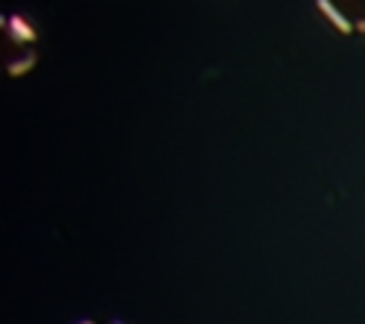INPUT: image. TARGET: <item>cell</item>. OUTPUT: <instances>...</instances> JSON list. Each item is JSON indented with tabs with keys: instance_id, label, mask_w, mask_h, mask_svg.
<instances>
[{
	"instance_id": "1",
	"label": "cell",
	"mask_w": 365,
	"mask_h": 324,
	"mask_svg": "<svg viewBox=\"0 0 365 324\" xmlns=\"http://www.w3.org/2000/svg\"><path fill=\"white\" fill-rule=\"evenodd\" d=\"M4 29L9 33V41H12V44H21V47H24V44H36V38H38L36 23L26 21V18L18 15V12L6 18V26H4Z\"/></svg>"
},
{
	"instance_id": "2",
	"label": "cell",
	"mask_w": 365,
	"mask_h": 324,
	"mask_svg": "<svg viewBox=\"0 0 365 324\" xmlns=\"http://www.w3.org/2000/svg\"><path fill=\"white\" fill-rule=\"evenodd\" d=\"M316 6H319V12L333 23V26H336L339 29V33L342 36H348V33H354V23L342 15V9L336 6V4H333V0H316Z\"/></svg>"
},
{
	"instance_id": "3",
	"label": "cell",
	"mask_w": 365,
	"mask_h": 324,
	"mask_svg": "<svg viewBox=\"0 0 365 324\" xmlns=\"http://www.w3.org/2000/svg\"><path fill=\"white\" fill-rule=\"evenodd\" d=\"M36 65H38V56H36V53H24V56L12 58V62L6 65V76L21 79V76H26V73H33Z\"/></svg>"
},
{
	"instance_id": "4",
	"label": "cell",
	"mask_w": 365,
	"mask_h": 324,
	"mask_svg": "<svg viewBox=\"0 0 365 324\" xmlns=\"http://www.w3.org/2000/svg\"><path fill=\"white\" fill-rule=\"evenodd\" d=\"M356 29H359V33H365V21H359V23H356Z\"/></svg>"
},
{
	"instance_id": "5",
	"label": "cell",
	"mask_w": 365,
	"mask_h": 324,
	"mask_svg": "<svg viewBox=\"0 0 365 324\" xmlns=\"http://www.w3.org/2000/svg\"><path fill=\"white\" fill-rule=\"evenodd\" d=\"M6 26V15H0V29H4Z\"/></svg>"
}]
</instances>
